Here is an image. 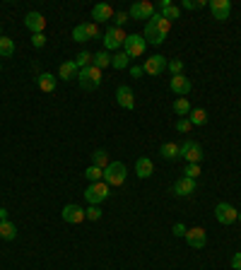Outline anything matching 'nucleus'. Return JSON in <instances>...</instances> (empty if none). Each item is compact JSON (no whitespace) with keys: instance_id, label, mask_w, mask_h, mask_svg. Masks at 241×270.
I'll return each mask as SVG.
<instances>
[{"instance_id":"f257e3e1","label":"nucleus","mask_w":241,"mask_h":270,"mask_svg":"<svg viewBox=\"0 0 241 270\" xmlns=\"http://www.w3.org/2000/svg\"><path fill=\"white\" fill-rule=\"evenodd\" d=\"M169 32H171V22L164 19L159 12H155V17L145 22V34H142V39H145L147 44H152V46H159V44L167 41Z\"/></svg>"},{"instance_id":"412c9836","label":"nucleus","mask_w":241,"mask_h":270,"mask_svg":"<svg viewBox=\"0 0 241 270\" xmlns=\"http://www.w3.org/2000/svg\"><path fill=\"white\" fill-rule=\"evenodd\" d=\"M159 15L164 19H169V22H174V19H178L181 12H178V8L171 3V0H162V3H159Z\"/></svg>"},{"instance_id":"f03ea898","label":"nucleus","mask_w":241,"mask_h":270,"mask_svg":"<svg viewBox=\"0 0 241 270\" xmlns=\"http://www.w3.org/2000/svg\"><path fill=\"white\" fill-rule=\"evenodd\" d=\"M77 80H80V87H82L84 92H92V89H97V87L102 84V70L97 66L82 68V70L77 73Z\"/></svg>"},{"instance_id":"4be33fe9","label":"nucleus","mask_w":241,"mask_h":270,"mask_svg":"<svg viewBox=\"0 0 241 270\" xmlns=\"http://www.w3.org/2000/svg\"><path fill=\"white\" fill-rule=\"evenodd\" d=\"M77 73H80V68H77L75 61H63L61 68H58V75L63 77L65 82H68V80H73V77H77Z\"/></svg>"},{"instance_id":"423d86ee","label":"nucleus","mask_w":241,"mask_h":270,"mask_svg":"<svg viewBox=\"0 0 241 270\" xmlns=\"http://www.w3.org/2000/svg\"><path fill=\"white\" fill-rule=\"evenodd\" d=\"M126 32L120 27H109L106 32H104V46H106V51H120V46L126 44Z\"/></svg>"},{"instance_id":"c756f323","label":"nucleus","mask_w":241,"mask_h":270,"mask_svg":"<svg viewBox=\"0 0 241 270\" xmlns=\"http://www.w3.org/2000/svg\"><path fill=\"white\" fill-rule=\"evenodd\" d=\"M109 164H111V162H109V155H106L104 149H97V152L92 155V167H99L104 171Z\"/></svg>"},{"instance_id":"2f4dec72","label":"nucleus","mask_w":241,"mask_h":270,"mask_svg":"<svg viewBox=\"0 0 241 270\" xmlns=\"http://www.w3.org/2000/svg\"><path fill=\"white\" fill-rule=\"evenodd\" d=\"M92 53H89V51H82V53H77V56H75V63H77V68H80V70H82V68H89L92 66Z\"/></svg>"},{"instance_id":"c9c22d12","label":"nucleus","mask_w":241,"mask_h":270,"mask_svg":"<svg viewBox=\"0 0 241 270\" xmlns=\"http://www.w3.org/2000/svg\"><path fill=\"white\" fill-rule=\"evenodd\" d=\"M169 70H171V75H184V61H178V58H174V61H169Z\"/></svg>"},{"instance_id":"c03bdc74","label":"nucleus","mask_w":241,"mask_h":270,"mask_svg":"<svg viewBox=\"0 0 241 270\" xmlns=\"http://www.w3.org/2000/svg\"><path fill=\"white\" fill-rule=\"evenodd\" d=\"M181 5H184L186 10H195V3H193V0H184V3H181Z\"/></svg>"},{"instance_id":"ddd939ff","label":"nucleus","mask_w":241,"mask_h":270,"mask_svg":"<svg viewBox=\"0 0 241 270\" xmlns=\"http://www.w3.org/2000/svg\"><path fill=\"white\" fill-rule=\"evenodd\" d=\"M24 27L32 32V34H44V27H46V17L41 12H29L24 17Z\"/></svg>"},{"instance_id":"1a4fd4ad","label":"nucleus","mask_w":241,"mask_h":270,"mask_svg":"<svg viewBox=\"0 0 241 270\" xmlns=\"http://www.w3.org/2000/svg\"><path fill=\"white\" fill-rule=\"evenodd\" d=\"M167 66H169V61L164 56H149L145 63H142V70H145V75H152V77H159V75L167 70Z\"/></svg>"},{"instance_id":"39448f33","label":"nucleus","mask_w":241,"mask_h":270,"mask_svg":"<svg viewBox=\"0 0 241 270\" xmlns=\"http://www.w3.org/2000/svg\"><path fill=\"white\" fill-rule=\"evenodd\" d=\"M178 157L186 159L188 164H200L203 159V147L195 140H186L184 145H178Z\"/></svg>"},{"instance_id":"6ab92c4d","label":"nucleus","mask_w":241,"mask_h":270,"mask_svg":"<svg viewBox=\"0 0 241 270\" xmlns=\"http://www.w3.org/2000/svg\"><path fill=\"white\" fill-rule=\"evenodd\" d=\"M135 174H138L140 178H149L152 174H155V164H152V159L149 157H140L138 162H135Z\"/></svg>"},{"instance_id":"f8f14e48","label":"nucleus","mask_w":241,"mask_h":270,"mask_svg":"<svg viewBox=\"0 0 241 270\" xmlns=\"http://www.w3.org/2000/svg\"><path fill=\"white\" fill-rule=\"evenodd\" d=\"M116 102H118V106L126 109V111H133V109H135V97H133V89H130L128 84H120L118 89H116Z\"/></svg>"},{"instance_id":"2eb2a0df","label":"nucleus","mask_w":241,"mask_h":270,"mask_svg":"<svg viewBox=\"0 0 241 270\" xmlns=\"http://www.w3.org/2000/svg\"><path fill=\"white\" fill-rule=\"evenodd\" d=\"M63 220L68 224H80L82 220H87V215L80 205H65L63 207Z\"/></svg>"},{"instance_id":"4c0bfd02","label":"nucleus","mask_w":241,"mask_h":270,"mask_svg":"<svg viewBox=\"0 0 241 270\" xmlns=\"http://www.w3.org/2000/svg\"><path fill=\"white\" fill-rule=\"evenodd\" d=\"M128 12H116V15H113V22H116V24H113V27H120L123 29V24H126V22H128Z\"/></svg>"},{"instance_id":"a19ab883","label":"nucleus","mask_w":241,"mask_h":270,"mask_svg":"<svg viewBox=\"0 0 241 270\" xmlns=\"http://www.w3.org/2000/svg\"><path fill=\"white\" fill-rule=\"evenodd\" d=\"M171 232H174V236H186V232H188V229H186V224L176 222L174 227H171Z\"/></svg>"},{"instance_id":"79ce46f5","label":"nucleus","mask_w":241,"mask_h":270,"mask_svg":"<svg viewBox=\"0 0 241 270\" xmlns=\"http://www.w3.org/2000/svg\"><path fill=\"white\" fill-rule=\"evenodd\" d=\"M232 268L241 270V253H234V256H232Z\"/></svg>"},{"instance_id":"49530a36","label":"nucleus","mask_w":241,"mask_h":270,"mask_svg":"<svg viewBox=\"0 0 241 270\" xmlns=\"http://www.w3.org/2000/svg\"><path fill=\"white\" fill-rule=\"evenodd\" d=\"M239 222H241V213H239Z\"/></svg>"},{"instance_id":"f704fd0d","label":"nucleus","mask_w":241,"mask_h":270,"mask_svg":"<svg viewBox=\"0 0 241 270\" xmlns=\"http://www.w3.org/2000/svg\"><path fill=\"white\" fill-rule=\"evenodd\" d=\"M84 215H87V220H92V222H97V220L102 217V210H99V205H89V207L84 210Z\"/></svg>"},{"instance_id":"a878e982","label":"nucleus","mask_w":241,"mask_h":270,"mask_svg":"<svg viewBox=\"0 0 241 270\" xmlns=\"http://www.w3.org/2000/svg\"><path fill=\"white\" fill-rule=\"evenodd\" d=\"M92 66H97L99 70H104V68L111 66V53L109 51H99V53H94L92 58Z\"/></svg>"},{"instance_id":"c85d7f7f","label":"nucleus","mask_w":241,"mask_h":270,"mask_svg":"<svg viewBox=\"0 0 241 270\" xmlns=\"http://www.w3.org/2000/svg\"><path fill=\"white\" fill-rule=\"evenodd\" d=\"M15 53V41L10 37H0V58H10Z\"/></svg>"},{"instance_id":"6e6552de","label":"nucleus","mask_w":241,"mask_h":270,"mask_svg":"<svg viewBox=\"0 0 241 270\" xmlns=\"http://www.w3.org/2000/svg\"><path fill=\"white\" fill-rule=\"evenodd\" d=\"M128 17L130 19H152L155 17V5L149 3V0H142V3H133L128 10Z\"/></svg>"},{"instance_id":"f3484780","label":"nucleus","mask_w":241,"mask_h":270,"mask_svg":"<svg viewBox=\"0 0 241 270\" xmlns=\"http://www.w3.org/2000/svg\"><path fill=\"white\" fill-rule=\"evenodd\" d=\"M113 8L111 5H106V3H99V5H94L92 8V22H109V19H113Z\"/></svg>"},{"instance_id":"393cba45","label":"nucleus","mask_w":241,"mask_h":270,"mask_svg":"<svg viewBox=\"0 0 241 270\" xmlns=\"http://www.w3.org/2000/svg\"><path fill=\"white\" fill-rule=\"evenodd\" d=\"M188 121H191V126H205L207 123V111L205 109H191Z\"/></svg>"},{"instance_id":"0eeeda50","label":"nucleus","mask_w":241,"mask_h":270,"mask_svg":"<svg viewBox=\"0 0 241 270\" xmlns=\"http://www.w3.org/2000/svg\"><path fill=\"white\" fill-rule=\"evenodd\" d=\"M145 48H147V41L140 37V34H128V37H126L123 51H126L130 58H140L142 53H145Z\"/></svg>"},{"instance_id":"bb28decb","label":"nucleus","mask_w":241,"mask_h":270,"mask_svg":"<svg viewBox=\"0 0 241 270\" xmlns=\"http://www.w3.org/2000/svg\"><path fill=\"white\" fill-rule=\"evenodd\" d=\"M159 155L164 159H178V145L176 142H164V145L159 147Z\"/></svg>"},{"instance_id":"58836bf2","label":"nucleus","mask_w":241,"mask_h":270,"mask_svg":"<svg viewBox=\"0 0 241 270\" xmlns=\"http://www.w3.org/2000/svg\"><path fill=\"white\" fill-rule=\"evenodd\" d=\"M32 46H34V48H44V46H46V37H44V34H32Z\"/></svg>"},{"instance_id":"a211bd4d","label":"nucleus","mask_w":241,"mask_h":270,"mask_svg":"<svg viewBox=\"0 0 241 270\" xmlns=\"http://www.w3.org/2000/svg\"><path fill=\"white\" fill-rule=\"evenodd\" d=\"M174 193H176V196H181V198L193 196V193H195V178L181 176L176 184H174Z\"/></svg>"},{"instance_id":"9b49d317","label":"nucleus","mask_w":241,"mask_h":270,"mask_svg":"<svg viewBox=\"0 0 241 270\" xmlns=\"http://www.w3.org/2000/svg\"><path fill=\"white\" fill-rule=\"evenodd\" d=\"M207 8H210V12H213V17L217 22H227L229 15H232V3L229 0H210Z\"/></svg>"},{"instance_id":"20e7f679","label":"nucleus","mask_w":241,"mask_h":270,"mask_svg":"<svg viewBox=\"0 0 241 270\" xmlns=\"http://www.w3.org/2000/svg\"><path fill=\"white\" fill-rule=\"evenodd\" d=\"M126 176H128V169L120 162H111L104 169V184H109V186H120L126 181Z\"/></svg>"},{"instance_id":"37998d69","label":"nucleus","mask_w":241,"mask_h":270,"mask_svg":"<svg viewBox=\"0 0 241 270\" xmlns=\"http://www.w3.org/2000/svg\"><path fill=\"white\" fill-rule=\"evenodd\" d=\"M130 75H133V77H142L145 70H142V66H133V68H130Z\"/></svg>"},{"instance_id":"b1692460","label":"nucleus","mask_w":241,"mask_h":270,"mask_svg":"<svg viewBox=\"0 0 241 270\" xmlns=\"http://www.w3.org/2000/svg\"><path fill=\"white\" fill-rule=\"evenodd\" d=\"M128 66H130V56L126 53V51H118L116 56H111V68H116V70H126Z\"/></svg>"},{"instance_id":"e433bc0d","label":"nucleus","mask_w":241,"mask_h":270,"mask_svg":"<svg viewBox=\"0 0 241 270\" xmlns=\"http://www.w3.org/2000/svg\"><path fill=\"white\" fill-rule=\"evenodd\" d=\"M188 178H198L200 176V164H186V171H184Z\"/></svg>"},{"instance_id":"473e14b6","label":"nucleus","mask_w":241,"mask_h":270,"mask_svg":"<svg viewBox=\"0 0 241 270\" xmlns=\"http://www.w3.org/2000/svg\"><path fill=\"white\" fill-rule=\"evenodd\" d=\"M84 27H87V39H89V41L102 37V32H99V24H97V22H84Z\"/></svg>"},{"instance_id":"9d476101","label":"nucleus","mask_w":241,"mask_h":270,"mask_svg":"<svg viewBox=\"0 0 241 270\" xmlns=\"http://www.w3.org/2000/svg\"><path fill=\"white\" fill-rule=\"evenodd\" d=\"M215 217H217V222L220 224H234L239 220V213H236V207L229 203H217L215 207Z\"/></svg>"},{"instance_id":"09e8293b","label":"nucleus","mask_w":241,"mask_h":270,"mask_svg":"<svg viewBox=\"0 0 241 270\" xmlns=\"http://www.w3.org/2000/svg\"><path fill=\"white\" fill-rule=\"evenodd\" d=\"M0 70H3V66H0Z\"/></svg>"},{"instance_id":"ea45409f","label":"nucleus","mask_w":241,"mask_h":270,"mask_svg":"<svg viewBox=\"0 0 241 270\" xmlns=\"http://www.w3.org/2000/svg\"><path fill=\"white\" fill-rule=\"evenodd\" d=\"M191 128H193V126H191V121H188V118H178V121H176V131L178 133H188Z\"/></svg>"},{"instance_id":"4468645a","label":"nucleus","mask_w":241,"mask_h":270,"mask_svg":"<svg viewBox=\"0 0 241 270\" xmlns=\"http://www.w3.org/2000/svg\"><path fill=\"white\" fill-rule=\"evenodd\" d=\"M191 87H193V84H191V80H188L186 75H174V77L169 80V89H171L174 94H178V97L188 94L191 92Z\"/></svg>"},{"instance_id":"aec40b11","label":"nucleus","mask_w":241,"mask_h":270,"mask_svg":"<svg viewBox=\"0 0 241 270\" xmlns=\"http://www.w3.org/2000/svg\"><path fill=\"white\" fill-rule=\"evenodd\" d=\"M37 84H39V89H41V92H56L58 80H56V75L41 73V75L37 77Z\"/></svg>"},{"instance_id":"5701e85b","label":"nucleus","mask_w":241,"mask_h":270,"mask_svg":"<svg viewBox=\"0 0 241 270\" xmlns=\"http://www.w3.org/2000/svg\"><path fill=\"white\" fill-rule=\"evenodd\" d=\"M0 236L5 239V242H12V239H17V227L10 222H0Z\"/></svg>"},{"instance_id":"cd10ccee","label":"nucleus","mask_w":241,"mask_h":270,"mask_svg":"<svg viewBox=\"0 0 241 270\" xmlns=\"http://www.w3.org/2000/svg\"><path fill=\"white\" fill-rule=\"evenodd\" d=\"M174 113H176L178 118H184V116H188V113H191V104H188V99H186V97H178L176 102H174Z\"/></svg>"},{"instance_id":"de8ad7c7","label":"nucleus","mask_w":241,"mask_h":270,"mask_svg":"<svg viewBox=\"0 0 241 270\" xmlns=\"http://www.w3.org/2000/svg\"><path fill=\"white\" fill-rule=\"evenodd\" d=\"M0 37H3V29H0Z\"/></svg>"},{"instance_id":"a18cd8bd","label":"nucleus","mask_w":241,"mask_h":270,"mask_svg":"<svg viewBox=\"0 0 241 270\" xmlns=\"http://www.w3.org/2000/svg\"><path fill=\"white\" fill-rule=\"evenodd\" d=\"M0 222H8V210L5 207H0Z\"/></svg>"},{"instance_id":"7c9ffc66","label":"nucleus","mask_w":241,"mask_h":270,"mask_svg":"<svg viewBox=\"0 0 241 270\" xmlns=\"http://www.w3.org/2000/svg\"><path fill=\"white\" fill-rule=\"evenodd\" d=\"M84 178L89 181V184H97V181H104V171L99 167H87L84 171Z\"/></svg>"},{"instance_id":"dca6fc26","label":"nucleus","mask_w":241,"mask_h":270,"mask_svg":"<svg viewBox=\"0 0 241 270\" xmlns=\"http://www.w3.org/2000/svg\"><path fill=\"white\" fill-rule=\"evenodd\" d=\"M186 242H188L191 249H203L205 242H207L205 229H203V227H193V229H188V232H186Z\"/></svg>"},{"instance_id":"7ed1b4c3","label":"nucleus","mask_w":241,"mask_h":270,"mask_svg":"<svg viewBox=\"0 0 241 270\" xmlns=\"http://www.w3.org/2000/svg\"><path fill=\"white\" fill-rule=\"evenodd\" d=\"M109 196H111V186H109V184H104V181L89 184V186H87V191H84V200H87L89 205L104 203Z\"/></svg>"},{"instance_id":"72a5a7b5","label":"nucleus","mask_w":241,"mask_h":270,"mask_svg":"<svg viewBox=\"0 0 241 270\" xmlns=\"http://www.w3.org/2000/svg\"><path fill=\"white\" fill-rule=\"evenodd\" d=\"M73 41H80V44H82V41H89V39H87V27H84V24H77V27L73 29Z\"/></svg>"}]
</instances>
